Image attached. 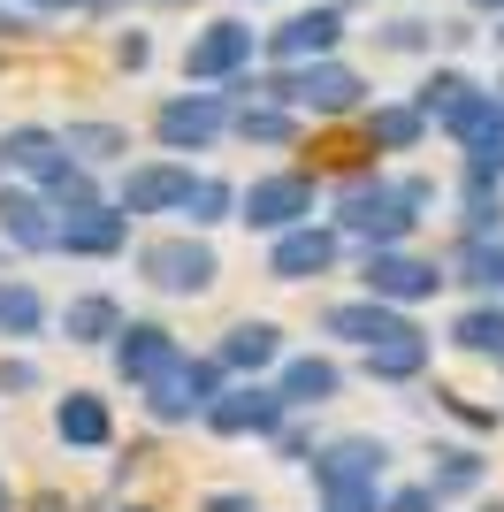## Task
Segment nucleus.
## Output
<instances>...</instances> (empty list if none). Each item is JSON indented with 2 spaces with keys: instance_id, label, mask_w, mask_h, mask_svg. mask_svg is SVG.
Masks as SVG:
<instances>
[{
  "instance_id": "nucleus-1",
  "label": "nucleus",
  "mask_w": 504,
  "mask_h": 512,
  "mask_svg": "<svg viewBox=\"0 0 504 512\" xmlns=\"http://www.w3.org/2000/svg\"><path fill=\"white\" fill-rule=\"evenodd\" d=\"M443 184L428 169H405V161H359L344 184H329V222L344 237H352V253H367V245H413L428 222H436L443 207Z\"/></svg>"
},
{
  "instance_id": "nucleus-2",
  "label": "nucleus",
  "mask_w": 504,
  "mask_h": 512,
  "mask_svg": "<svg viewBox=\"0 0 504 512\" xmlns=\"http://www.w3.org/2000/svg\"><path fill=\"white\" fill-rule=\"evenodd\" d=\"M130 276L146 283L153 299H214L222 291V245H214L207 230H153L130 245Z\"/></svg>"
},
{
  "instance_id": "nucleus-3",
  "label": "nucleus",
  "mask_w": 504,
  "mask_h": 512,
  "mask_svg": "<svg viewBox=\"0 0 504 512\" xmlns=\"http://www.w3.org/2000/svg\"><path fill=\"white\" fill-rule=\"evenodd\" d=\"M329 207V176L306 169V161H283V169H260L252 184H237V222L252 237H275V230H298Z\"/></svg>"
},
{
  "instance_id": "nucleus-4",
  "label": "nucleus",
  "mask_w": 504,
  "mask_h": 512,
  "mask_svg": "<svg viewBox=\"0 0 504 512\" xmlns=\"http://www.w3.org/2000/svg\"><path fill=\"white\" fill-rule=\"evenodd\" d=\"M352 283L390 299V306H405V314H420V306H436L451 291V268H443V253H428L413 237V245H367V253H352Z\"/></svg>"
},
{
  "instance_id": "nucleus-5",
  "label": "nucleus",
  "mask_w": 504,
  "mask_h": 512,
  "mask_svg": "<svg viewBox=\"0 0 504 512\" xmlns=\"http://www.w3.org/2000/svg\"><path fill=\"white\" fill-rule=\"evenodd\" d=\"M222 383H230V367L214 360V352H184V360L168 367L161 383L138 390V413H146V428H161V436H176V428H199V413L222 398Z\"/></svg>"
},
{
  "instance_id": "nucleus-6",
  "label": "nucleus",
  "mask_w": 504,
  "mask_h": 512,
  "mask_svg": "<svg viewBox=\"0 0 504 512\" xmlns=\"http://www.w3.org/2000/svg\"><path fill=\"white\" fill-rule=\"evenodd\" d=\"M268 283H283V291H306V283H329L352 268V237L336 230L329 214H314V222H298V230H275L268 237Z\"/></svg>"
},
{
  "instance_id": "nucleus-7",
  "label": "nucleus",
  "mask_w": 504,
  "mask_h": 512,
  "mask_svg": "<svg viewBox=\"0 0 504 512\" xmlns=\"http://www.w3.org/2000/svg\"><path fill=\"white\" fill-rule=\"evenodd\" d=\"M153 146L161 153H222L230 146V100H222V92L214 85H184V92H161V100H153Z\"/></svg>"
},
{
  "instance_id": "nucleus-8",
  "label": "nucleus",
  "mask_w": 504,
  "mask_h": 512,
  "mask_svg": "<svg viewBox=\"0 0 504 512\" xmlns=\"http://www.w3.org/2000/svg\"><path fill=\"white\" fill-rule=\"evenodd\" d=\"M191 176H199V161H184V153H130L123 169H115V184H107V199L130 222H176Z\"/></svg>"
},
{
  "instance_id": "nucleus-9",
  "label": "nucleus",
  "mask_w": 504,
  "mask_h": 512,
  "mask_svg": "<svg viewBox=\"0 0 504 512\" xmlns=\"http://www.w3.org/2000/svg\"><path fill=\"white\" fill-rule=\"evenodd\" d=\"M283 421H291V398L275 390V375H230L222 398L199 413V428H207L214 444H268Z\"/></svg>"
},
{
  "instance_id": "nucleus-10",
  "label": "nucleus",
  "mask_w": 504,
  "mask_h": 512,
  "mask_svg": "<svg viewBox=\"0 0 504 512\" xmlns=\"http://www.w3.org/2000/svg\"><path fill=\"white\" fill-rule=\"evenodd\" d=\"M352 39V0H314V8H291L260 31V62L298 69V62H329Z\"/></svg>"
},
{
  "instance_id": "nucleus-11",
  "label": "nucleus",
  "mask_w": 504,
  "mask_h": 512,
  "mask_svg": "<svg viewBox=\"0 0 504 512\" xmlns=\"http://www.w3.org/2000/svg\"><path fill=\"white\" fill-rule=\"evenodd\" d=\"M306 474H314V497L321 490H382V482L398 474V444L375 436V428H336V436L314 444Z\"/></svg>"
},
{
  "instance_id": "nucleus-12",
  "label": "nucleus",
  "mask_w": 504,
  "mask_h": 512,
  "mask_svg": "<svg viewBox=\"0 0 504 512\" xmlns=\"http://www.w3.org/2000/svg\"><path fill=\"white\" fill-rule=\"evenodd\" d=\"M367 100H375V85H367V69H352L344 54L291 69V107L306 115V123H352Z\"/></svg>"
},
{
  "instance_id": "nucleus-13",
  "label": "nucleus",
  "mask_w": 504,
  "mask_h": 512,
  "mask_svg": "<svg viewBox=\"0 0 504 512\" xmlns=\"http://www.w3.org/2000/svg\"><path fill=\"white\" fill-rule=\"evenodd\" d=\"M176 360H184V337H176L161 314H130L123 329H115V344H107V375H115L130 398H138L146 383H161Z\"/></svg>"
},
{
  "instance_id": "nucleus-14",
  "label": "nucleus",
  "mask_w": 504,
  "mask_h": 512,
  "mask_svg": "<svg viewBox=\"0 0 504 512\" xmlns=\"http://www.w3.org/2000/svg\"><path fill=\"white\" fill-rule=\"evenodd\" d=\"M260 62V31H252L245 16H207L199 31L184 39V85H230L237 69Z\"/></svg>"
},
{
  "instance_id": "nucleus-15",
  "label": "nucleus",
  "mask_w": 504,
  "mask_h": 512,
  "mask_svg": "<svg viewBox=\"0 0 504 512\" xmlns=\"http://www.w3.org/2000/svg\"><path fill=\"white\" fill-rule=\"evenodd\" d=\"M54 230H62V207L39 184L0 176V253L8 260H54Z\"/></svg>"
},
{
  "instance_id": "nucleus-16",
  "label": "nucleus",
  "mask_w": 504,
  "mask_h": 512,
  "mask_svg": "<svg viewBox=\"0 0 504 512\" xmlns=\"http://www.w3.org/2000/svg\"><path fill=\"white\" fill-rule=\"evenodd\" d=\"M130 245H138V222H130L115 199L69 207V214H62V230H54V260H92V268H107V260H130Z\"/></svg>"
},
{
  "instance_id": "nucleus-17",
  "label": "nucleus",
  "mask_w": 504,
  "mask_h": 512,
  "mask_svg": "<svg viewBox=\"0 0 504 512\" xmlns=\"http://www.w3.org/2000/svg\"><path fill=\"white\" fill-rule=\"evenodd\" d=\"M275 390L291 398V413H329L344 390H352V367L336 344H291L283 360H275Z\"/></svg>"
},
{
  "instance_id": "nucleus-18",
  "label": "nucleus",
  "mask_w": 504,
  "mask_h": 512,
  "mask_svg": "<svg viewBox=\"0 0 504 512\" xmlns=\"http://www.w3.org/2000/svg\"><path fill=\"white\" fill-rule=\"evenodd\" d=\"M428 367H436V329H420V314L405 321V329H390L382 344H367V352H352V375L375 390H420L428 383Z\"/></svg>"
},
{
  "instance_id": "nucleus-19",
  "label": "nucleus",
  "mask_w": 504,
  "mask_h": 512,
  "mask_svg": "<svg viewBox=\"0 0 504 512\" xmlns=\"http://www.w3.org/2000/svg\"><path fill=\"white\" fill-rule=\"evenodd\" d=\"M46 428H54V444L92 459V451H115V398L92 383H69L54 390V406H46Z\"/></svg>"
},
{
  "instance_id": "nucleus-20",
  "label": "nucleus",
  "mask_w": 504,
  "mask_h": 512,
  "mask_svg": "<svg viewBox=\"0 0 504 512\" xmlns=\"http://www.w3.org/2000/svg\"><path fill=\"white\" fill-rule=\"evenodd\" d=\"M405 306H390V299H375V291H344V299H329L314 314V337L321 344H336V352H367V344H382L390 329H405Z\"/></svg>"
},
{
  "instance_id": "nucleus-21",
  "label": "nucleus",
  "mask_w": 504,
  "mask_h": 512,
  "mask_svg": "<svg viewBox=\"0 0 504 512\" xmlns=\"http://www.w3.org/2000/svg\"><path fill=\"white\" fill-rule=\"evenodd\" d=\"M352 123H359V153H367V161H413V153L436 138V123H428V115H420L405 92H390V100H367Z\"/></svg>"
},
{
  "instance_id": "nucleus-22",
  "label": "nucleus",
  "mask_w": 504,
  "mask_h": 512,
  "mask_svg": "<svg viewBox=\"0 0 504 512\" xmlns=\"http://www.w3.org/2000/svg\"><path fill=\"white\" fill-rule=\"evenodd\" d=\"M489 474H497L489 444H474V436H436V444H428V467H420V482H428L443 505H474V497L489 490Z\"/></svg>"
},
{
  "instance_id": "nucleus-23",
  "label": "nucleus",
  "mask_w": 504,
  "mask_h": 512,
  "mask_svg": "<svg viewBox=\"0 0 504 512\" xmlns=\"http://www.w3.org/2000/svg\"><path fill=\"white\" fill-rule=\"evenodd\" d=\"M123 321H130V306L115 299V291H100V283H92V291H69V299L54 306V337H62L69 352H107Z\"/></svg>"
},
{
  "instance_id": "nucleus-24",
  "label": "nucleus",
  "mask_w": 504,
  "mask_h": 512,
  "mask_svg": "<svg viewBox=\"0 0 504 512\" xmlns=\"http://www.w3.org/2000/svg\"><path fill=\"white\" fill-rule=\"evenodd\" d=\"M306 115H298L291 100H245V107H230V146H245V153H298L306 146Z\"/></svg>"
},
{
  "instance_id": "nucleus-25",
  "label": "nucleus",
  "mask_w": 504,
  "mask_h": 512,
  "mask_svg": "<svg viewBox=\"0 0 504 512\" xmlns=\"http://www.w3.org/2000/svg\"><path fill=\"white\" fill-rule=\"evenodd\" d=\"M207 352L230 367V375H275V360L291 352V337H283V321H268V314H237Z\"/></svg>"
},
{
  "instance_id": "nucleus-26",
  "label": "nucleus",
  "mask_w": 504,
  "mask_h": 512,
  "mask_svg": "<svg viewBox=\"0 0 504 512\" xmlns=\"http://www.w3.org/2000/svg\"><path fill=\"white\" fill-rule=\"evenodd\" d=\"M443 344H451L459 360L497 367V360H504V299H466L459 314L443 321Z\"/></svg>"
},
{
  "instance_id": "nucleus-27",
  "label": "nucleus",
  "mask_w": 504,
  "mask_h": 512,
  "mask_svg": "<svg viewBox=\"0 0 504 512\" xmlns=\"http://www.w3.org/2000/svg\"><path fill=\"white\" fill-rule=\"evenodd\" d=\"M443 268H451V291L466 299H504V237H451Z\"/></svg>"
},
{
  "instance_id": "nucleus-28",
  "label": "nucleus",
  "mask_w": 504,
  "mask_h": 512,
  "mask_svg": "<svg viewBox=\"0 0 504 512\" xmlns=\"http://www.w3.org/2000/svg\"><path fill=\"white\" fill-rule=\"evenodd\" d=\"M62 146L77 153L84 169L115 176L130 161V123H115V115H69V123H62Z\"/></svg>"
},
{
  "instance_id": "nucleus-29",
  "label": "nucleus",
  "mask_w": 504,
  "mask_h": 512,
  "mask_svg": "<svg viewBox=\"0 0 504 512\" xmlns=\"http://www.w3.org/2000/svg\"><path fill=\"white\" fill-rule=\"evenodd\" d=\"M46 329H54V306H46V291L31 276H0V344H39Z\"/></svg>"
},
{
  "instance_id": "nucleus-30",
  "label": "nucleus",
  "mask_w": 504,
  "mask_h": 512,
  "mask_svg": "<svg viewBox=\"0 0 504 512\" xmlns=\"http://www.w3.org/2000/svg\"><path fill=\"white\" fill-rule=\"evenodd\" d=\"M451 237H504V184L489 176H451Z\"/></svg>"
},
{
  "instance_id": "nucleus-31",
  "label": "nucleus",
  "mask_w": 504,
  "mask_h": 512,
  "mask_svg": "<svg viewBox=\"0 0 504 512\" xmlns=\"http://www.w3.org/2000/svg\"><path fill=\"white\" fill-rule=\"evenodd\" d=\"M62 153H69L62 123H8V130H0V161H8V176H23V184H39Z\"/></svg>"
},
{
  "instance_id": "nucleus-32",
  "label": "nucleus",
  "mask_w": 504,
  "mask_h": 512,
  "mask_svg": "<svg viewBox=\"0 0 504 512\" xmlns=\"http://www.w3.org/2000/svg\"><path fill=\"white\" fill-rule=\"evenodd\" d=\"M413 406H436L443 421L466 428L474 444H497V436H504V406H482V398H466V390H451V383H420Z\"/></svg>"
},
{
  "instance_id": "nucleus-33",
  "label": "nucleus",
  "mask_w": 504,
  "mask_h": 512,
  "mask_svg": "<svg viewBox=\"0 0 504 512\" xmlns=\"http://www.w3.org/2000/svg\"><path fill=\"white\" fill-rule=\"evenodd\" d=\"M474 92H482V85H474V77H466L459 62H436V69H420V85L405 92V100H413L420 115H428V123L443 130V123H451V115H459L466 100H474Z\"/></svg>"
},
{
  "instance_id": "nucleus-34",
  "label": "nucleus",
  "mask_w": 504,
  "mask_h": 512,
  "mask_svg": "<svg viewBox=\"0 0 504 512\" xmlns=\"http://www.w3.org/2000/svg\"><path fill=\"white\" fill-rule=\"evenodd\" d=\"M443 138H451V153H489V146H504V100L482 85L459 115H451V123H443Z\"/></svg>"
},
{
  "instance_id": "nucleus-35",
  "label": "nucleus",
  "mask_w": 504,
  "mask_h": 512,
  "mask_svg": "<svg viewBox=\"0 0 504 512\" xmlns=\"http://www.w3.org/2000/svg\"><path fill=\"white\" fill-rule=\"evenodd\" d=\"M176 222L214 237L222 222H237V184H230V176H214V169H199V176H191V192H184V207H176Z\"/></svg>"
},
{
  "instance_id": "nucleus-36",
  "label": "nucleus",
  "mask_w": 504,
  "mask_h": 512,
  "mask_svg": "<svg viewBox=\"0 0 504 512\" xmlns=\"http://www.w3.org/2000/svg\"><path fill=\"white\" fill-rule=\"evenodd\" d=\"M39 192L69 214V207H92V199H107V176H100V169H84L77 153H62V161H54V169L39 176Z\"/></svg>"
},
{
  "instance_id": "nucleus-37",
  "label": "nucleus",
  "mask_w": 504,
  "mask_h": 512,
  "mask_svg": "<svg viewBox=\"0 0 504 512\" xmlns=\"http://www.w3.org/2000/svg\"><path fill=\"white\" fill-rule=\"evenodd\" d=\"M0 398H46V367L31 344H0Z\"/></svg>"
},
{
  "instance_id": "nucleus-38",
  "label": "nucleus",
  "mask_w": 504,
  "mask_h": 512,
  "mask_svg": "<svg viewBox=\"0 0 504 512\" xmlns=\"http://www.w3.org/2000/svg\"><path fill=\"white\" fill-rule=\"evenodd\" d=\"M314 444H321L314 413H291V421L275 428V436H268V444H260V451H268L275 467H306V459H314Z\"/></svg>"
},
{
  "instance_id": "nucleus-39",
  "label": "nucleus",
  "mask_w": 504,
  "mask_h": 512,
  "mask_svg": "<svg viewBox=\"0 0 504 512\" xmlns=\"http://www.w3.org/2000/svg\"><path fill=\"white\" fill-rule=\"evenodd\" d=\"M375 46H382V54H436V23H428V16H390L375 31Z\"/></svg>"
},
{
  "instance_id": "nucleus-40",
  "label": "nucleus",
  "mask_w": 504,
  "mask_h": 512,
  "mask_svg": "<svg viewBox=\"0 0 504 512\" xmlns=\"http://www.w3.org/2000/svg\"><path fill=\"white\" fill-rule=\"evenodd\" d=\"M382 512H443V497L428 490V482H398V474H390V490H382Z\"/></svg>"
},
{
  "instance_id": "nucleus-41",
  "label": "nucleus",
  "mask_w": 504,
  "mask_h": 512,
  "mask_svg": "<svg viewBox=\"0 0 504 512\" xmlns=\"http://www.w3.org/2000/svg\"><path fill=\"white\" fill-rule=\"evenodd\" d=\"M191 512H268V497H260V490H237V482H222V490H199V497H191Z\"/></svg>"
},
{
  "instance_id": "nucleus-42",
  "label": "nucleus",
  "mask_w": 504,
  "mask_h": 512,
  "mask_svg": "<svg viewBox=\"0 0 504 512\" xmlns=\"http://www.w3.org/2000/svg\"><path fill=\"white\" fill-rule=\"evenodd\" d=\"M115 69H130V77H138V69H153V39L138 31V23H130V31H115Z\"/></svg>"
},
{
  "instance_id": "nucleus-43",
  "label": "nucleus",
  "mask_w": 504,
  "mask_h": 512,
  "mask_svg": "<svg viewBox=\"0 0 504 512\" xmlns=\"http://www.w3.org/2000/svg\"><path fill=\"white\" fill-rule=\"evenodd\" d=\"M390 490V482H382ZM382 490H321L314 512H382Z\"/></svg>"
},
{
  "instance_id": "nucleus-44",
  "label": "nucleus",
  "mask_w": 504,
  "mask_h": 512,
  "mask_svg": "<svg viewBox=\"0 0 504 512\" xmlns=\"http://www.w3.org/2000/svg\"><path fill=\"white\" fill-rule=\"evenodd\" d=\"M146 459H153V451H146V444H130V451H123V459H115V467H107V497H123V490H130V482H138V474H146Z\"/></svg>"
},
{
  "instance_id": "nucleus-45",
  "label": "nucleus",
  "mask_w": 504,
  "mask_h": 512,
  "mask_svg": "<svg viewBox=\"0 0 504 512\" xmlns=\"http://www.w3.org/2000/svg\"><path fill=\"white\" fill-rule=\"evenodd\" d=\"M107 505V497H100ZM100 505H84V497H69V490H31L23 497V512H100Z\"/></svg>"
},
{
  "instance_id": "nucleus-46",
  "label": "nucleus",
  "mask_w": 504,
  "mask_h": 512,
  "mask_svg": "<svg viewBox=\"0 0 504 512\" xmlns=\"http://www.w3.org/2000/svg\"><path fill=\"white\" fill-rule=\"evenodd\" d=\"M31 31H39V16L23 0H0V39H31Z\"/></svg>"
},
{
  "instance_id": "nucleus-47",
  "label": "nucleus",
  "mask_w": 504,
  "mask_h": 512,
  "mask_svg": "<svg viewBox=\"0 0 504 512\" xmlns=\"http://www.w3.org/2000/svg\"><path fill=\"white\" fill-rule=\"evenodd\" d=\"M23 8H31V16H39V23H46V16H84L77 0H23Z\"/></svg>"
},
{
  "instance_id": "nucleus-48",
  "label": "nucleus",
  "mask_w": 504,
  "mask_h": 512,
  "mask_svg": "<svg viewBox=\"0 0 504 512\" xmlns=\"http://www.w3.org/2000/svg\"><path fill=\"white\" fill-rule=\"evenodd\" d=\"M459 8H466V16H489V23L504 16V0H459Z\"/></svg>"
},
{
  "instance_id": "nucleus-49",
  "label": "nucleus",
  "mask_w": 504,
  "mask_h": 512,
  "mask_svg": "<svg viewBox=\"0 0 504 512\" xmlns=\"http://www.w3.org/2000/svg\"><path fill=\"white\" fill-rule=\"evenodd\" d=\"M0 512H23V497H16V482H8V467H0Z\"/></svg>"
},
{
  "instance_id": "nucleus-50",
  "label": "nucleus",
  "mask_w": 504,
  "mask_h": 512,
  "mask_svg": "<svg viewBox=\"0 0 504 512\" xmlns=\"http://www.w3.org/2000/svg\"><path fill=\"white\" fill-rule=\"evenodd\" d=\"M100 512H153V505H146V497H107Z\"/></svg>"
},
{
  "instance_id": "nucleus-51",
  "label": "nucleus",
  "mask_w": 504,
  "mask_h": 512,
  "mask_svg": "<svg viewBox=\"0 0 504 512\" xmlns=\"http://www.w3.org/2000/svg\"><path fill=\"white\" fill-rule=\"evenodd\" d=\"M466 512H504V497H489V490H482V497H474Z\"/></svg>"
},
{
  "instance_id": "nucleus-52",
  "label": "nucleus",
  "mask_w": 504,
  "mask_h": 512,
  "mask_svg": "<svg viewBox=\"0 0 504 512\" xmlns=\"http://www.w3.org/2000/svg\"><path fill=\"white\" fill-rule=\"evenodd\" d=\"M77 8H84V16H107V8H115V0H77Z\"/></svg>"
},
{
  "instance_id": "nucleus-53",
  "label": "nucleus",
  "mask_w": 504,
  "mask_h": 512,
  "mask_svg": "<svg viewBox=\"0 0 504 512\" xmlns=\"http://www.w3.org/2000/svg\"><path fill=\"white\" fill-rule=\"evenodd\" d=\"M489 39H497V54H504V16H497V23H489Z\"/></svg>"
},
{
  "instance_id": "nucleus-54",
  "label": "nucleus",
  "mask_w": 504,
  "mask_h": 512,
  "mask_svg": "<svg viewBox=\"0 0 504 512\" xmlns=\"http://www.w3.org/2000/svg\"><path fill=\"white\" fill-rule=\"evenodd\" d=\"M146 8H191V0H146Z\"/></svg>"
},
{
  "instance_id": "nucleus-55",
  "label": "nucleus",
  "mask_w": 504,
  "mask_h": 512,
  "mask_svg": "<svg viewBox=\"0 0 504 512\" xmlns=\"http://www.w3.org/2000/svg\"><path fill=\"white\" fill-rule=\"evenodd\" d=\"M489 92H497V100H504V62H497V85H489Z\"/></svg>"
},
{
  "instance_id": "nucleus-56",
  "label": "nucleus",
  "mask_w": 504,
  "mask_h": 512,
  "mask_svg": "<svg viewBox=\"0 0 504 512\" xmlns=\"http://www.w3.org/2000/svg\"><path fill=\"white\" fill-rule=\"evenodd\" d=\"M245 8H268V0H245Z\"/></svg>"
},
{
  "instance_id": "nucleus-57",
  "label": "nucleus",
  "mask_w": 504,
  "mask_h": 512,
  "mask_svg": "<svg viewBox=\"0 0 504 512\" xmlns=\"http://www.w3.org/2000/svg\"><path fill=\"white\" fill-rule=\"evenodd\" d=\"M497 383H504V360H497Z\"/></svg>"
},
{
  "instance_id": "nucleus-58",
  "label": "nucleus",
  "mask_w": 504,
  "mask_h": 512,
  "mask_svg": "<svg viewBox=\"0 0 504 512\" xmlns=\"http://www.w3.org/2000/svg\"><path fill=\"white\" fill-rule=\"evenodd\" d=\"M0 176H8V161H0Z\"/></svg>"
}]
</instances>
